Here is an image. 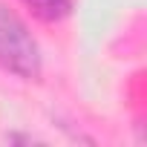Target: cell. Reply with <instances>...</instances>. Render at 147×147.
<instances>
[{
	"label": "cell",
	"mask_w": 147,
	"mask_h": 147,
	"mask_svg": "<svg viewBox=\"0 0 147 147\" xmlns=\"http://www.w3.org/2000/svg\"><path fill=\"white\" fill-rule=\"evenodd\" d=\"M0 69L18 78H38L40 75V46L26 29V23L0 3Z\"/></svg>",
	"instance_id": "1"
},
{
	"label": "cell",
	"mask_w": 147,
	"mask_h": 147,
	"mask_svg": "<svg viewBox=\"0 0 147 147\" xmlns=\"http://www.w3.org/2000/svg\"><path fill=\"white\" fill-rule=\"evenodd\" d=\"M23 3L32 9L35 18H40L46 23H55V20L66 18L69 9H72V0H23Z\"/></svg>",
	"instance_id": "2"
}]
</instances>
